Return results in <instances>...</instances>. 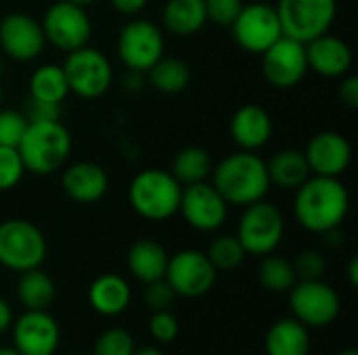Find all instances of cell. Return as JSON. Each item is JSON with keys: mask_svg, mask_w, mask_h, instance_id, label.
Listing matches in <instances>:
<instances>
[{"mask_svg": "<svg viewBox=\"0 0 358 355\" xmlns=\"http://www.w3.org/2000/svg\"><path fill=\"white\" fill-rule=\"evenodd\" d=\"M180 195L182 184L170 174V169H143L128 186L132 209L149 222H164L178 213Z\"/></svg>", "mask_w": 358, "mask_h": 355, "instance_id": "cell-4", "label": "cell"}, {"mask_svg": "<svg viewBox=\"0 0 358 355\" xmlns=\"http://www.w3.org/2000/svg\"><path fill=\"white\" fill-rule=\"evenodd\" d=\"M338 355H358V352H355V349H346V352H342V354Z\"/></svg>", "mask_w": 358, "mask_h": 355, "instance_id": "cell-49", "label": "cell"}, {"mask_svg": "<svg viewBox=\"0 0 358 355\" xmlns=\"http://www.w3.org/2000/svg\"><path fill=\"white\" fill-rule=\"evenodd\" d=\"M275 10L283 36L306 44L331 29L338 15V0H279Z\"/></svg>", "mask_w": 358, "mask_h": 355, "instance_id": "cell-6", "label": "cell"}, {"mask_svg": "<svg viewBox=\"0 0 358 355\" xmlns=\"http://www.w3.org/2000/svg\"><path fill=\"white\" fill-rule=\"evenodd\" d=\"M212 159L208 155V151L203 146H185L180 149L170 165V174L182 184H197V182H206L212 174Z\"/></svg>", "mask_w": 358, "mask_h": 355, "instance_id": "cell-28", "label": "cell"}, {"mask_svg": "<svg viewBox=\"0 0 358 355\" xmlns=\"http://www.w3.org/2000/svg\"><path fill=\"white\" fill-rule=\"evenodd\" d=\"M67 2H71V4H76V6H82V8H88V6H92L96 0H67Z\"/></svg>", "mask_w": 358, "mask_h": 355, "instance_id": "cell-47", "label": "cell"}, {"mask_svg": "<svg viewBox=\"0 0 358 355\" xmlns=\"http://www.w3.org/2000/svg\"><path fill=\"white\" fill-rule=\"evenodd\" d=\"M61 186L71 201L80 205H92L107 195L109 176L99 163L78 161L65 167L61 176Z\"/></svg>", "mask_w": 358, "mask_h": 355, "instance_id": "cell-20", "label": "cell"}, {"mask_svg": "<svg viewBox=\"0 0 358 355\" xmlns=\"http://www.w3.org/2000/svg\"><path fill=\"white\" fill-rule=\"evenodd\" d=\"M289 308L294 318L304 326H327L340 314V297L338 293L319 280H296L289 289Z\"/></svg>", "mask_w": 358, "mask_h": 355, "instance_id": "cell-13", "label": "cell"}, {"mask_svg": "<svg viewBox=\"0 0 358 355\" xmlns=\"http://www.w3.org/2000/svg\"><path fill=\"white\" fill-rule=\"evenodd\" d=\"M338 96L340 100L348 107V109H357L358 107V77L357 75H344L342 84L338 88Z\"/></svg>", "mask_w": 358, "mask_h": 355, "instance_id": "cell-41", "label": "cell"}, {"mask_svg": "<svg viewBox=\"0 0 358 355\" xmlns=\"http://www.w3.org/2000/svg\"><path fill=\"white\" fill-rule=\"evenodd\" d=\"M46 38L36 17L27 13H8L0 19V48L19 63H29L42 54Z\"/></svg>", "mask_w": 358, "mask_h": 355, "instance_id": "cell-16", "label": "cell"}, {"mask_svg": "<svg viewBox=\"0 0 358 355\" xmlns=\"http://www.w3.org/2000/svg\"><path fill=\"white\" fill-rule=\"evenodd\" d=\"M258 278H260L262 287L273 293L289 291L298 280L296 272H294V264H289L285 257H279L273 253L264 255L260 270H258Z\"/></svg>", "mask_w": 358, "mask_h": 355, "instance_id": "cell-31", "label": "cell"}, {"mask_svg": "<svg viewBox=\"0 0 358 355\" xmlns=\"http://www.w3.org/2000/svg\"><path fill=\"white\" fill-rule=\"evenodd\" d=\"M46 251V239L36 224L21 218L0 224V266L13 272H27L42 266Z\"/></svg>", "mask_w": 358, "mask_h": 355, "instance_id": "cell-5", "label": "cell"}, {"mask_svg": "<svg viewBox=\"0 0 358 355\" xmlns=\"http://www.w3.org/2000/svg\"><path fill=\"white\" fill-rule=\"evenodd\" d=\"M63 71L69 84V92L80 98H101L113 84V67L109 59L92 46H82L67 52Z\"/></svg>", "mask_w": 358, "mask_h": 355, "instance_id": "cell-8", "label": "cell"}, {"mask_svg": "<svg viewBox=\"0 0 358 355\" xmlns=\"http://www.w3.org/2000/svg\"><path fill=\"white\" fill-rule=\"evenodd\" d=\"M164 52V33L149 19H130L117 33V56L130 71L147 73Z\"/></svg>", "mask_w": 358, "mask_h": 355, "instance_id": "cell-9", "label": "cell"}, {"mask_svg": "<svg viewBox=\"0 0 358 355\" xmlns=\"http://www.w3.org/2000/svg\"><path fill=\"white\" fill-rule=\"evenodd\" d=\"M21 113L25 115L27 123H38V121H59L61 117V105L55 103H46V100H38V98H27V103L23 105Z\"/></svg>", "mask_w": 358, "mask_h": 355, "instance_id": "cell-39", "label": "cell"}, {"mask_svg": "<svg viewBox=\"0 0 358 355\" xmlns=\"http://www.w3.org/2000/svg\"><path fill=\"white\" fill-rule=\"evenodd\" d=\"M10 322H13V312H10V305L0 299V335L6 333L10 328Z\"/></svg>", "mask_w": 358, "mask_h": 355, "instance_id": "cell-44", "label": "cell"}, {"mask_svg": "<svg viewBox=\"0 0 358 355\" xmlns=\"http://www.w3.org/2000/svg\"><path fill=\"white\" fill-rule=\"evenodd\" d=\"M149 333L155 341L159 343H170L176 339L178 335V320L168 312V310H162V312H155L149 320Z\"/></svg>", "mask_w": 358, "mask_h": 355, "instance_id": "cell-38", "label": "cell"}, {"mask_svg": "<svg viewBox=\"0 0 358 355\" xmlns=\"http://www.w3.org/2000/svg\"><path fill=\"white\" fill-rule=\"evenodd\" d=\"M17 151L25 172L34 176H50L67 163L71 153V136L61 119L27 123Z\"/></svg>", "mask_w": 358, "mask_h": 355, "instance_id": "cell-3", "label": "cell"}, {"mask_svg": "<svg viewBox=\"0 0 358 355\" xmlns=\"http://www.w3.org/2000/svg\"><path fill=\"white\" fill-rule=\"evenodd\" d=\"M266 172H268L271 186H277L281 190H296L313 176L306 155L300 149L277 151L266 161Z\"/></svg>", "mask_w": 358, "mask_h": 355, "instance_id": "cell-22", "label": "cell"}, {"mask_svg": "<svg viewBox=\"0 0 358 355\" xmlns=\"http://www.w3.org/2000/svg\"><path fill=\"white\" fill-rule=\"evenodd\" d=\"M212 184L227 205L248 207L262 201L271 190L266 161L252 151H237L220 159L212 167Z\"/></svg>", "mask_w": 358, "mask_h": 355, "instance_id": "cell-2", "label": "cell"}, {"mask_svg": "<svg viewBox=\"0 0 358 355\" xmlns=\"http://www.w3.org/2000/svg\"><path fill=\"white\" fill-rule=\"evenodd\" d=\"M306 61L308 69L321 77L338 80L350 73L352 67V50L350 46L329 31L306 42Z\"/></svg>", "mask_w": 358, "mask_h": 355, "instance_id": "cell-19", "label": "cell"}, {"mask_svg": "<svg viewBox=\"0 0 358 355\" xmlns=\"http://www.w3.org/2000/svg\"><path fill=\"white\" fill-rule=\"evenodd\" d=\"M132 355H164L157 347H141V349H134Z\"/></svg>", "mask_w": 358, "mask_h": 355, "instance_id": "cell-46", "label": "cell"}, {"mask_svg": "<svg viewBox=\"0 0 358 355\" xmlns=\"http://www.w3.org/2000/svg\"><path fill=\"white\" fill-rule=\"evenodd\" d=\"M149 4V0H111V6L126 17H134L138 15L145 6Z\"/></svg>", "mask_w": 358, "mask_h": 355, "instance_id": "cell-42", "label": "cell"}, {"mask_svg": "<svg viewBox=\"0 0 358 355\" xmlns=\"http://www.w3.org/2000/svg\"><path fill=\"white\" fill-rule=\"evenodd\" d=\"M25 174L21 155L15 146H0V192L13 190Z\"/></svg>", "mask_w": 358, "mask_h": 355, "instance_id": "cell-33", "label": "cell"}, {"mask_svg": "<svg viewBox=\"0 0 358 355\" xmlns=\"http://www.w3.org/2000/svg\"><path fill=\"white\" fill-rule=\"evenodd\" d=\"M308 167L315 176L340 178L352 163V146L348 138L336 130L315 134L304 149Z\"/></svg>", "mask_w": 358, "mask_h": 355, "instance_id": "cell-17", "label": "cell"}, {"mask_svg": "<svg viewBox=\"0 0 358 355\" xmlns=\"http://www.w3.org/2000/svg\"><path fill=\"white\" fill-rule=\"evenodd\" d=\"M285 232V220L279 207H275L268 201H256L248 207H243V216L237 224V239L245 253L250 255H268L273 253Z\"/></svg>", "mask_w": 358, "mask_h": 355, "instance_id": "cell-7", "label": "cell"}, {"mask_svg": "<svg viewBox=\"0 0 358 355\" xmlns=\"http://www.w3.org/2000/svg\"><path fill=\"white\" fill-rule=\"evenodd\" d=\"M208 259L212 262V266L216 270H222V272H231L235 268L241 266L243 257L248 255L245 249L241 247L239 239L237 236H231V234H224V236H218L212 241L210 249H208Z\"/></svg>", "mask_w": 358, "mask_h": 355, "instance_id": "cell-32", "label": "cell"}, {"mask_svg": "<svg viewBox=\"0 0 358 355\" xmlns=\"http://www.w3.org/2000/svg\"><path fill=\"white\" fill-rule=\"evenodd\" d=\"M168 259L170 255L157 241L143 239L136 241L128 251V270L134 278L149 285L166 276Z\"/></svg>", "mask_w": 358, "mask_h": 355, "instance_id": "cell-23", "label": "cell"}, {"mask_svg": "<svg viewBox=\"0 0 358 355\" xmlns=\"http://www.w3.org/2000/svg\"><path fill=\"white\" fill-rule=\"evenodd\" d=\"M273 136V119L260 105H243L231 117V138L241 151H260Z\"/></svg>", "mask_w": 358, "mask_h": 355, "instance_id": "cell-21", "label": "cell"}, {"mask_svg": "<svg viewBox=\"0 0 358 355\" xmlns=\"http://www.w3.org/2000/svg\"><path fill=\"white\" fill-rule=\"evenodd\" d=\"M231 31L237 46L250 54H262L283 36L279 15L275 6L266 2L243 4L231 25Z\"/></svg>", "mask_w": 358, "mask_h": 355, "instance_id": "cell-11", "label": "cell"}, {"mask_svg": "<svg viewBox=\"0 0 358 355\" xmlns=\"http://www.w3.org/2000/svg\"><path fill=\"white\" fill-rule=\"evenodd\" d=\"M29 96L61 105L69 96V84H67L63 65L44 63L38 69H34L29 77Z\"/></svg>", "mask_w": 358, "mask_h": 355, "instance_id": "cell-27", "label": "cell"}, {"mask_svg": "<svg viewBox=\"0 0 358 355\" xmlns=\"http://www.w3.org/2000/svg\"><path fill=\"white\" fill-rule=\"evenodd\" d=\"M264 347H266V355H308L310 352L308 326H304L296 318H283L268 328Z\"/></svg>", "mask_w": 358, "mask_h": 355, "instance_id": "cell-24", "label": "cell"}, {"mask_svg": "<svg viewBox=\"0 0 358 355\" xmlns=\"http://www.w3.org/2000/svg\"><path fill=\"white\" fill-rule=\"evenodd\" d=\"M0 105H2V86H0Z\"/></svg>", "mask_w": 358, "mask_h": 355, "instance_id": "cell-50", "label": "cell"}, {"mask_svg": "<svg viewBox=\"0 0 358 355\" xmlns=\"http://www.w3.org/2000/svg\"><path fill=\"white\" fill-rule=\"evenodd\" d=\"M143 84H145V77H143L141 71H130V69H128L126 77L122 80V86H124V90H128V92H138V90H143Z\"/></svg>", "mask_w": 358, "mask_h": 355, "instance_id": "cell-43", "label": "cell"}, {"mask_svg": "<svg viewBox=\"0 0 358 355\" xmlns=\"http://www.w3.org/2000/svg\"><path fill=\"white\" fill-rule=\"evenodd\" d=\"M17 297L27 310H46L55 299V282L40 268L21 272Z\"/></svg>", "mask_w": 358, "mask_h": 355, "instance_id": "cell-30", "label": "cell"}, {"mask_svg": "<svg viewBox=\"0 0 358 355\" xmlns=\"http://www.w3.org/2000/svg\"><path fill=\"white\" fill-rule=\"evenodd\" d=\"M88 301L101 316H117L130 303V287L117 274H103L90 285Z\"/></svg>", "mask_w": 358, "mask_h": 355, "instance_id": "cell-25", "label": "cell"}, {"mask_svg": "<svg viewBox=\"0 0 358 355\" xmlns=\"http://www.w3.org/2000/svg\"><path fill=\"white\" fill-rule=\"evenodd\" d=\"M0 355H21L15 347H0Z\"/></svg>", "mask_w": 358, "mask_h": 355, "instance_id": "cell-48", "label": "cell"}, {"mask_svg": "<svg viewBox=\"0 0 358 355\" xmlns=\"http://www.w3.org/2000/svg\"><path fill=\"white\" fill-rule=\"evenodd\" d=\"M203 4L210 23L220 27H231L243 6V0H203Z\"/></svg>", "mask_w": 358, "mask_h": 355, "instance_id": "cell-36", "label": "cell"}, {"mask_svg": "<svg viewBox=\"0 0 358 355\" xmlns=\"http://www.w3.org/2000/svg\"><path fill=\"white\" fill-rule=\"evenodd\" d=\"M174 289L168 285L166 278L162 280H155V282H149L147 285V291H145V301L147 305L153 310V312H162V310H168L172 303H174Z\"/></svg>", "mask_w": 358, "mask_h": 355, "instance_id": "cell-40", "label": "cell"}, {"mask_svg": "<svg viewBox=\"0 0 358 355\" xmlns=\"http://www.w3.org/2000/svg\"><path fill=\"white\" fill-rule=\"evenodd\" d=\"M164 25L178 38L193 36L208 23L203 0H168L162 13Z\"/></svg>", "mask_w": 358, "mask_h": 355, "instance_id": "cell-26", "label": "cell"}, {"mask_svg": "<svg viewBox=\"0 0 358 355\" xmlns=\"http://www.w3.org/2000/svg\"><path fill=\"white\" fill-rule=\"evenodd\" d=\"M348 278H350V285L357 287L358 285V259L352 257L350 259V266H348Z\"/></svg>", "mask_w": 358, "mask_h": 355, "instance_id": "cell-45", "label": "cell"}, {"mask_svg": "<svg viewBox=\"0 0 358 355\" xmlns=\"http://www.w3.org/2000/svg\"><path fill=\"white\" fill-rule=\"evenodd\" d=\"M59 337L57 320L44 310H27L13 326V347L21 355H52Z\"/></svg>", "mask_w": 358, "mask_h": 355, "instance_id": "cell-18", "label": "cell"}, {"mask_svg": "<svg viewBox=\"0 0 358 355\" xmlns=\"http://www.w3.org/2000/svg\"><path fill=\"white\" fill-rule=\"evenodd\" d=\"M325 259L319 251H302L294 264L296 278L300 280H319L325 274Z\"/></svg>", "mask_w": 358, "mask_h": 355, "instance_id": "cell-37", "label": "cell"}, {"mask_svg": "<svg viewBox=\"0 0 358 355\" xmlns=\"http://www.w3.org/2000/svg\"><path fill=\"white\" fill-rule=\"evenodd\" d=\"M260 56H262V75L277 90L296 88L308 73L306 46L287 36H281Z\"/></svg>", "mask_w": 358, "mask_h": 355, "instance_id": "cell-12", "label": "cell"}, {"mask_svg": "<svg viewBox=\"0 0 358 355\" xmlns=\"http://www.w3.org/2000/svg\"><path fill=\"white\" fill-rule=\"evenodd\" d=\"M27 130V119L17 109H0V146H15Z\"/></svg>", "mask_w": 358, "mask_h": 355, "instance_id": "cell-34", "label": "cell"}, {"mask_svg": "<svg viewBox=\"0 0 358 355\" xmlns=\"http://www.w3.org/2000/svg\"><path fill=\"white\" fill-rule=\"evenodd\" d=\"M178 213L191 228L199 232H216L218 228H222L229 216V205L214 188V184L206 180L182 186Z\"/></svg>", "mask_w": 358, "mask_h": 355, "instance_id": "cell-14", "label": "cell"}, {"mask_svg": "<svg viewBox=\"0 0 358 355\" xmlns=\"http://www.w3.org/2000/svg\"><path fill=\"white\" fill-rule=\"evenodd\" d=\"M40 25L46 42L63 52H71L82 46H88L92 36V23L86 8L76 6L67 0L52 2L46 8Z\"/></svg>", "mask_w": 358, "mask_h": 355, "instance_id": "cell-10", "label": "cell"}, {"mask_svg": "<svg viewBox=\"0 0 358 355\" xmlns=\"http://www.w3.org/2000/svg\"><path fill=\"white\" fill-rule=\"evenodd\" d=\"M350 211V192L340 178L310 176L296 188L294 216L298 224L315 234H325L344 224Z\"/></svg>", "mask_w": 358, "mask_h": 355, "instance_id": "cell-1", "label": "cell"}, {"mask_svg": "<svg viewBox=\"0 0 358 355\" xmlns=\"http://www.w3.org/2000/svg\"><path fill=\"white\" fill-rule=\"evenodd\" d=\"M216 268L208 259L206 253L195 249L178 251L168 259L166 280L180 297H201L216 282Z\"/></svg>", "mask_w": 358, "mask_h": 355, "instance_id": "cell-15", "label": "cell"}, {"mask_svg": "<svg viewBox=\"0 0 358 355\" xmlns=\"http://www.w3.org/2000/svg\"><path fill=\"white\" fill-rule=\"evenodd\" d=\"M134 354V341L132 337L122 331V328H111L105 331L96 343H94V354L92 355H132Z\"/></svg>", "mask_w": 358, "mask_h": 355, "instance_id": "cell-35", "label": "cell"}, {"mask_svg": "<svg viewBox=\"0 0 358 355\" xmlns=\"http://www.w3.org/2000/svg\"><path fill=\"white\" fill-rule=\"evenodd\" d=\"M149 84L162 94H180L191 82V67L176 56H162L149 71Z\"/></svg>", "mask_w": 358, "mask_h": 355, "instance_id": "cell-29", "label": "cell"}]
</instances>
